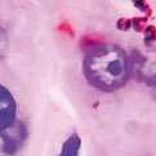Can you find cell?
I'll return each mask as SVG.
<instances>
[{
    "label": "cell",
    "instance_id": "cell-1",
    "mask_svg": "<svg viewBox=\"0 0 156 156\" xmlns=\"http://www.w3.org/2000/svg\"><path fill=\"white\" fill-rule=\"evenodd\" d=\"M83 74L94 89L112 93L129 80L130 59L120 45L98 44L87 52L83 61Z\"/></svg>",
    "mask_w": 156,
    "mask_h": 156
},
{
    "label": "cell",
    "instance_id": "cell-2",
    "mask_svg": "<svg viewBox=\"0 0 156 156\" xmlns=\"http://www.w3.org/2000/svg\"><path fill=\"white\" fill-rule=\"evenodd\" d=\"M17 116V103L9 89L0 84V133L13 125Z\"/></svg>",
    "mask_w": 156,
    "mask_h": 156
},
{
    "label": "cell",
    "instance_id": "cell-3",
    "mask_svg": "<svg viewBox=\"0 0 156 156\" xmlns=\"http://www.w3.org/2000/svg\"><path fill=\"white\" fill-rule=\"evenodd\" d=\"M80 146H81V139H80L79 134L72 133L63 142L62 148H61V152L58 156H79Z\"/></svg>",
    "mask_w": 156,
    "mask_h": 156
}]
</instances>
